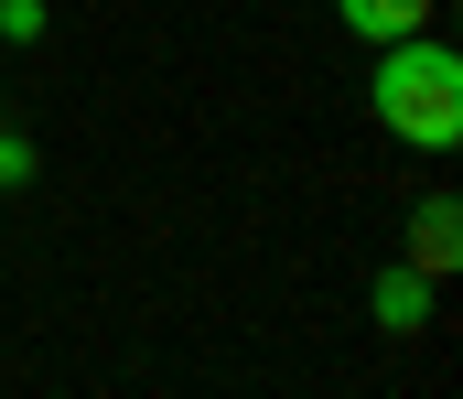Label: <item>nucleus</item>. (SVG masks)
Wrapping results in <instances>:
<instances>
[{
  "label": "nucleus",
  "instance_id": "nucleus-6",
  "mask_svg": "<svg viewBox=\"0 0 463 399\" xmlns=\"http://www.w3.org/2000/svg\"><path fill=\"white\" fill-rule=\"evenodd\" d=\"M0 184H33V140L22 130H0Z\"/></svg>",
  "mask_w": 463,
  "mask_h": 399
},
{
  "label": "nucleus",
  "instance_id": "nucleus-1",
  "mask_svg": "<svg viewBox=\"0 0 463 399\" xmlns=\"http://www.w3.org/2000/svg\"><path fill=\"white\" fill-rule=\"evenodd\" d=\"M366 109L410 151H453L463 140V54L410 33V43H377V76H366Z\"/></svg>",
  "mask_w": 463,
  "mask_h": 399
},
{
  "label": "nucleus",
  "instance_id": "nucleus-2",
  "mask_svg": "<svg viewBox=\"0 0 463 399\" xmlns=\"http://www.w3.org/2000/svg\"><path fill=\"white\" fill-rule=\"evenodd\" d=\"M453 260H463V195H420V216H410V270L442 280Z\"/></svg>",
  "mask_w": 463,
  "mask_h": 399
},
{
  "label": "nucleus",
  "instance_id": "nucleus-5",
  "mask_svg": "<svg viewBox=\"0 0 463 399\" xmlns=\"http://www.w3.org/2000/svg\"><path fill=\"white\" fill-rule=\"evenodd\" d=\"M0 33H11V43H33V33H43V0H0Z\"/></svg>",
  "mask_w": 463,
  "mask_h": 399
},
{
  "label": "nucleus",
  "instance_id": "nucleus-4",
  "mask_svg": "<svg viewBox=\"0 0 463 399\" xmlns=\"http://www.w3.org/2000/svg\"><path fill=\"white\" fill-rule=\"evenodd\" d=\"M345 11V33L366 43H410V33H431V0H335Z\"/></svg>",
  "mask_w": 463,
  "mask_h": 399
},
{
  "label": "nucleus",
  "instance_id": "nucleus-3",
  "mask_svg": "<svg viewBox=\"0 0 463 399\" xmlns=\"http://www.w3.org/2000/svg\"><path fill=\"white\" fill-rule=\"evenodd\" d=\"M366 313H377V335H420V324H431V280H420L410 260H388L377 291H366Z\"/></svg>",
  "mask_w": 463,
  "mask_h": 399
}]
</instances>
